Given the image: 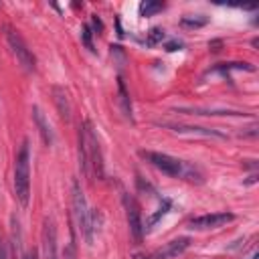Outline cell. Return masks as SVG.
Here are the masks:
<instances>
[{
	"mask_svg": "<svg viewBox=\"0 0 259 259\" xmlns=\"http://www.w3.org/2000/svg\"><path fill=\"white\" fill-rule=\"evenodd\" d=\"M213 71H219V73H225L227 75L229 71H255V67L249 65V63H221Z\"/></svg>",
	"mask_w": 259,
	"mask_h": 259,
	"instance_id": "e0dca14e",
	"label": "cell"
},
{
	"mask_svg": "<svg viewBox=\"0 0 259 259\" xmlns=\"http://www.w3.org/2000/svg\"><path fill=\"white\" fill-rule=\"evenodd\" d=\"M235 221V215L225 211V213H209V215H200V217H194L188 227L192 231H209V229H221L229 223Z\"/></svg>",
	"mask_w": 259,
	"mask_h": 259,
	"instance_id": "52a82bcc",
	"label": "cell"
},
{
	"mask_svg": "<svg viewBox=\"0 0 259 259\" xmlns=\"http://www.w3.org/2000/svg\"><path fill=\"white\" fill-rule=\"evenodd\" d=\"M140 156L150 162L156 170L164 172L166 176H182L184 174V162L170 156V154H162V152H152V150H142Z\"/></svg>",
	"mask_w": 259,
	"mask_h": 259,
	"instance_id": "5b68a950",
	"label": "cell"
},
{
	"mask_svg": "<svg viewBox=\"0 0 259 259\" xmlns=\"http://www.w3.org/2000/svg\"><path fill=\"white\" fill-rule=\"evenodd\" d=\"M166 39V33L160 29V27H154V29H150V33H148V39H146V45L148 47H154V45H158V43H162Z\"/></svg>",
	"mask_w": 259,
	"mask_h": 259,
	"instance_id": "d6986e66",
	"label": "cell"
},
{
	"mask_svg": "<svg viewBox=\"0 0 259 259\" xmlns=\"http://www.w3.org/2000/svg\"><path fill=\"white\" fill-rule=\"evenodd\" d=\"M53 101L57 106V112H59L61 120L71 122V101H69V95L63 87H59V85L53 87Z\"/></svg>",
	"mask_w": 259,
	"mask_h": 259,
	"instance_id": "8fae6325",
	"label": "cell"
},
{
	"mask_svg": "<svg viewBox=\"0 0 259 259\" xmlns=\"http://www.w3.org/2000/svg\"><path fill=\"white\" fill-rule=\"evenodd\" d=\"M71 202H73V215H75V223L85 239L87 245L93 243V227H91V211L87 206V200H85V194L79 186V182L75 180L73 186H71Z\"/></svg>",
	"mask_w": 259,
	"mask_h": 259,
	"instance_id": "3957f363",
	"label": "cell"
},
{
	"mask_svg": "<svg viewBox=\"0 0 259 259\" xmlns=\"http://www.w3.org/2000/svg\"><path fill=\"white\" fill-rule=\"evenodd\" d=\"M172 209V200L170 198H162L160 200V206L156 211H154L148 219H146V225H144V231H150V229H154V225H156L160 219H164L166 215H168V211Z\"/></svg>",
	"mask_w": 259,
	"mask_h": 259,
	"instance_id": "5bb4252c",
	"label": "cell"
},
{
	"mask_svg": "<svg viewBox=\"0 0 259 259\" xmlns=\"http://www.w3.org/2000/svg\"><path fill=\"white\" fill-rule=\"evenodd\" d=\"M79 166H81V172L89 178L103 176L101 148L89 120H85L83 126L79 128Z\"/></svg>",
	"mask_w": 259,
	"mask_h": 259,
	"instance_id": "6da1fadb",
	"label": "cell"
},
{
	"mask_svg": "<svg viewBox=\"0 0 259 259\" xmlns=\"http://www.w3.org/2000/svg\"><path fill=\"white\" fill-rule=\"evenodd\" d=\"M160 11H164V5L156 3V0H144L140 5V17H154Z\"/></svg>",
	"mask_w": 259,
	"mask_h": 259,
	"instance_id": "2e32d148",
	"label": "cell"
},
{
	"mask_svg": "<svg viewBox=\"0 0 259 259\" xmlns=\"http://www.w3.org/2000/svg\"><path fill=\"white\" fill-rule=\"evenodd\" d=\"M0 259H9V257H7V247H5L3 241H0Z\"/></svg>",
	"mask_w": 259,
	"mask_h": 259,
	"instance_id": "d4e9b609",
	"label": "cell"
},
{
	"mask_svg": "<svg viewBox=\"0 0 259 259\" xmlns=\"http://www.w3.org/2000/svg\"><path fill=\"white\" fill-rule=\"evenodd\" d=\"M251 259H257V253H253V255H251Z\"/></svg>",
	"mask_w": 259,
	"mask_h": 259,
	"instance_id": "83f0119b",
	"label": "cell"
},
{
	"mask_svg": "<svg viewBox=\"0 0 259 259\" xmlns=\"http://www.w3.org/2000/svg\"><path fill=\"white\" fill-rule=\"evenodd\" d=\"M43 253L45 259H59V249H57V229L53 219H45L43 223Z\"/></svg>",
	"mask_w": 259,
	"mask_h": 259,
	"instance_id": "ba28073f",
	"label": "cell"
},
{
	"mask_svg": "<svg viewBox=\"0 0 259 259\" xmlns=\"http://www.w3.org/2000/svg\"><path fill=\"white\" fill-rule=\"evenodd\" d=\"M164 128L184 134V136H202V138H217V140H227V134L213 130V128H200V126H186V124H162Z\"/></svg>",
	"mask_w": 259,
	"mask_h": 259,
	"instance_id": "9c48e42d",
	"label": "cell"
},
{
	"mask_svg": "<svg viewBox=\"0 0 259 259\" xmlns=\"http://www.w3.org/2000/svg\"><path fill=\"white\" fill-rule=\"evenodd\" d=\"M65 259H77V253H75V245L69 243L67 249H65Z\"/></svg>",
	"mask_w": 259,
	"mask_h": 259,
	"instance_id": "7402d4cb",
	"label": "cell"
},
{
	"mask_svg": "<svg viewBox=\"0 0 259 259\" xmlns=\"http://www.w3.org/2000/svg\"><path fill=\"white\" fill-rule=\"evenodd\" d=\"M174 112L188 114V116H237V118L249 116L245 112H235V110H204V108H174Z\"/></svg>",
	"mask_w": 259,
	"mask_h": 259,
	"instance_id": "7c38bea8",
	"label": "cell"
},
{
	"mask_svg": "<svg viewBox=\"0 0 259 259\" xmlns=\"http://www.w3.org/2000/svg\"><path fill=\"white\" fill-rule=\"evenodd\" d=\"M134 259H152V257H148V255H142V253H136V255H134Z\"/></svg>",
	"mask_w": 259,
	"mask_h": 259,
	"instance_id": "4316f807",
	"label": "cell"
},
{
	"mask_svg": "<svg viewBox=\"0 0 259 259\" xmlns=\"http://www.w3.org/2000/svg\"><path fill=\"white\" fill-rule=\"evenodd\" d=\"M182 47V43L180 41H170L168 45H166V51H170V53H172V51H178Z\"/></svg>",
	"mask_w": 259,
	"mask_h": 259,
	"instance_id": "cb8c5ba5",
	"label": "cell"
},
{
	"mask_svg": "<svg viewBox=\"0 0 259 259\" xmlns=\"http://www.w3.org/2000/svg\"><path fill=\"white\" fill-rule=\"evenodd\" d=\"M124 204H126V217H128V227L132 233V239L140 245L144 239V221H142V211L140 204L134 196H124Z\"/></svg>",
	"mask_w": 259,
	"mask_h": 259,
	"instance_id": "8992f818",
	"label": "cell"
},
{
	"mask_svg": "<svg viewBox=\"0 0 259 259\" xmlns=\"http://www.w3.org/2000/svg\"><path fill=\"white\" fill-rule=\"evenodd\" d=\"M221 47H223V41H211V43H209V49L213 51V53H219Z\"/></svg>",
	"mask_w": 259,
	"mask_h": 259,
	"instance_id": "603a6c76",
	"label": "cell"
},
{
	"mask_svg": "<svg viewBox=\"0 0 259 259\" xmlns=\"http://www.w3.org/2000/svg\"><path fill=\"white\" fill-rule=\"evenodd\" d=\"M15 194L23 206L29 204V198H31V150H29L27 140L23 142V146L17 154V160H15Z\"/></svg>",
	"mask_w": 259,
	"mask_h": 259,
	"instance_id": "7a4b0ae2",
	"label": "cell"
},
{
	"mask_svg": "<svg viewBox=\"0 0 259 259\" xmlns=\"http://www.w3.org/2000/svg\"><path fill=\"white\" fill-rule=\"evenodd\" d=\"M118 93H120V106H122V112H124V116H126L130 122H134V116H132V101H130V93H128V89H126V83H124V79H122V77H118Z\"/></svg>",
	"mask_w": 259,
	"mask_h": 259,
	"instance_id": "9a60e30c",
	"label": "cell"
},
{
	"mask_svg": "<svg viewBox=\"0 0 259 259\" xmlns=\"http://www.w3.org/2000/svg\"><path fill=\"white\" fill-rule=\"evenodd\" d=\"M33 120H35V124H37V128H39V132H41V136H43V142L47 144V146H51L53 144V132H51V126H49V122H47V118H45V114L41 112V108H33Z\"/></svg>",
	"mask_w": 259,
	"mask_h": 259,
	"instance_id": "4fadbf2b",
	"label": "cell"
},
{
	"mask_svg": "<svg viewBox=\"0 0 259 259\" xmlns=\"http://www.w3.org/2000/svg\"><path fill=\"white\" fill-rule=\"evenodd\" d=\"M91 37H93V33H91V29H89V25H83L81 27V43L91 51V53H95V47H93V41H91Z\"/></svg>",
	"mask_w": 259,
	"mask_h": 259,
	"instance_id": "ffe728a7",
	"label": "cell"
},
{
	"mask_svg": "<svg viewBox=\"0 0 259 259\" xmlns=\"http://www.w3.org/2000/svg\"><path fill=\"white\" fill-rule=\"evenodd\" d=\"M190 247V237H178L168 241L164 247H160L156 253L152 255V259H176Z\"/></svg>",
	"mask_w": 259,
	"mask_h": 259,
	"instance_id": "30bf717a",
	"label": "cell"
},
{
	"mask_svg": "<svg viewBox=\"0 0 259 259\" xmlns=\"http://www.w3.org/2000/svg\"><path fill=\"white\" fill-rule=\"evenodd\" d=\"M3 29H5V39H7L9 47H11V51L15 53L17 61L23 65L25 71L33 73V71L37 69V59H35V55L31 53V49L27 47L25 39L21 37V33H19L15 27H11V25H5Z\"/></svg>",
	"mask_w": 259,
	"mask_h": 259,
	"instance_id": "277c9868",
	"label": "cell"
},
{
	"mask_svg": "<svg viewBox=\"0 0 259 259\" xmlns=\"http://www.w3.org/2000/svg\"><path fill=\"white\" fill-rule=\"evenodd\" d=\"M23 259H37V253H35V251H29V253L23 257Z\"/></svg>",
	"mask_w": 259,
	"mask_h": 259,
	"instance_id": "484cf974",
	"label": "cell"
},
{
	"mask_svg": "<svg viewBox=\"0 0 259 259\" xmlns=\"http://www.w3.org/2000/svg\"><path fill=\"white\" fill-rule=\"evenodd\" d=\"M91 23H93V31H95L97 35H101V33H103V23L97 19V15L91 17Z\"/></svg>",
	"mask_w": 259,
	"mask_h": 259,
	"instance_id": "44dd1931",
	"label": "cell"
},
{
	"mask_svg": "<svg viewBox=\"0 0 259 259\" xmlns=\"http://www.w3.org/2000/svg\"><path fill=\"white\" fill-rule=\"evenodd\" d=\"M206 23H209V17H204V15H196V17H182L180 19V25L186 27V29H200L204 27Z\"/></svg>",
	"mask_w": 259,
	"mask_h": 259,
	"instance_id": "ac0fdd59",
	"label": "cell"
}]
</instances>
